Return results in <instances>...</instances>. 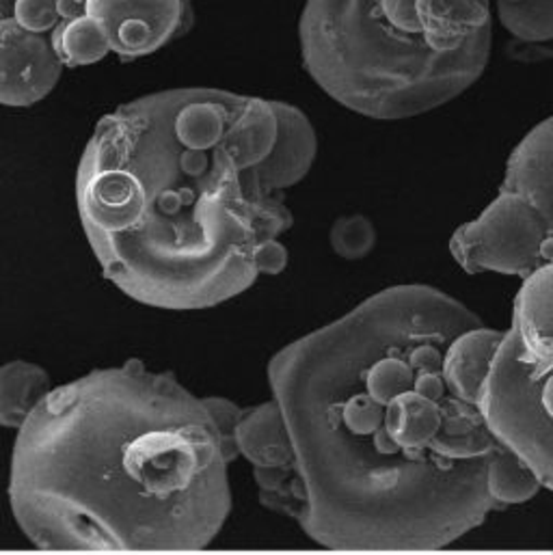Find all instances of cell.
Returning a JSON list of instances; mask_svg holds the SVG:
<instances>
[{
	"instance_id": "obj_1",
	"label": "cell",
	"mask_w": 553,
	"mask_h": 555,
	"mask_svg": "<svg viewBox=\"0 0 553 555\" xmlns=\"http://www.w3.org/2000/svg\"><path fill=\"white\" fill-rule=\"evenodd\" d=\"M483 320L430 285H394L281 348L269 385L296 456V524L333 552H437L498 511L504 448L446 376Z\"/></svg>"
},
{
	"instance_id": "obj_2",
	"label": "cell",
	"mask_w": 553,
	"mask_h": 555,
	"mask_svg": "<svg viewBox=\"0 0 553 555\" xmlns=\"http://www.w3.org/2000/svg\"><path fill=\"white\" fill-rule=\"evenodd\" d=\"M309 117L279 100L169 89L104 115L76 171L87 241L108 281L167 311L247 292L294 223L285 193L313 167Z\"/></svg>"
},
{
	"instance_id": "obj_3",
	"label": "cell",
	"mask_w": 553,
	"mask_h": 555,
	"mask_svg": "<svg viewBox=\"0 0 553 555\" xmlns=\"http://www.w3.org/2000/svg\"><path fill=\"white\" fill-rule=\"evenodd\" d=\"M204 402L130 359L54 387L17 430L9 504L46 552H200L232 513Z\"/></svg>"
},
{
	"instance_id": "obj_4",
	"label": "cell",
	"mask_w": 553,
	"mask_h": 555,
	"mask_svg": "<svg viewBox=\"0 0 553 555\" xmlns=\"http://www.w3.org/2000/svg\"><path fill=\"white\" fill-rule=\"evenodd\" d=\"M300 54L344 108L400 121L474 87L493 50L491 0H305Z\"/></svg>"
},
{
	"instance_id": "obj_5",
	"label": "cell",
	"mask_w": 553,
	"mask_h": 555,
	"mask_svg": "<svg viewBox=\"0 0 553 555\" xmlns=\"http://www.w3.org/2000/svg\"><path fill=\"white\" fill-rule=\"evenodd\" d=\"M478 406L493 437L553 491V365L526 359L506 331Z\"/></svg>"
},
{
	"instance_id": "obj_6",
	"label": "cell",
	"mask_w": 553,
	"mask_h": 555,
	"mask_svg": "<svg viewBox=\"0 0 553 555\" xmlns=\"http://www.w3.org/2000/svg\"><path fill=\"white\" fill-rule=\"evenodd\" d=\"M548 225L537 208L504 189L480 217L459 228L450 241L452 258L470 275L530 278L548 264Z\"/></svg>"
},
{
	"instance_id": "obj_7",
	"label": "cell",
	"mask_w": 553,
	"mask_h": 555,
	"mask_svg": "<svg viewBox=\"0 0 553 555\" xmlns=\"http://www.w3.org/2000/svg\"><path fill=\"white\" fill-rule=\"evenodd\" d=\"M236 448L239 456L254 467L262 506L296 521L300 482L290 430L275 398L245 411L236 430Z\"/></svg>"
},
{
	"instance_id": "obj_8",
	"label": "cell",
	"mask_w": 553,
	"mask_h": 555,
	"mask_svg": "<svg viewBox=\"0 0 553 555\" xmlns=\"http://www.w3.org/2000/svg\"><path fill=\"white\" fill-rule=\"evenodd\" d=\"M85 13L102 24L121 61L150 56L191 30L182 0H85Z\"/></svg>"
},
{
	"instance_id": "obj_9",
	"label": "cell",
	"mask_w": 553,
	"mask_h": 555,
	"mask_svg": "<svg viewBox=\"0 0 553 555\" xmlns=\"http://www.w3.org/2000/svg\"><path fill=\"white\" fill-rule=\"evenodd\" d=\"M50 35L26 30L15 17L0 20V104L28 108L46 100L61 80Z\"/></svg>"
},
{
	"instance_id": "obj_10",
	"label": "cell",
	"mask_w": 553,
	"mask_h": 555,
	"mask_svg": "<svg viewBox=\"0 0 553 555\" xmlns=\"http://www.w3.org/2000/svg\"><path fill=\"white\" fill-rule=\"evenodd\" d=\"M502 189L530 202L545 221L550 264L553 262V117L535 126L513 150Z\"/></svg>"
},
{
	"instance_id": "obj_11",
	"label": "cell",
	"mask_w": 553,
	"mask_h": 555,
	"mask_svg": "<svg viewBox=\"0 0 553 555\" xmlns=\"http://www.w3.org/2000/svg\"><path fill=\"white\" fill-rule=\"evenodd\" d=\"M509 331L526 359L553 365V262L524 279Z\"/></svg>"
},
{
	"instance_id": "obj_12",
	"label": "cell",
	"mask_w": 553,
	"mask_h": 555,
	"mask_svg": "<svg viewBox=\"0 0 553 555\" xmlns=\"http://www.w3.org/2000/svg\"><path fill=\"white\" fill-rule=\"evenodd\" d=\"M502 339V331L478 324L474 328L463 331L450 344L446 354V376L463 400L472 404L480 402L485 383L489 378Z\"/></svg>"
},
{
	"instance_id": "obj_13",
	"label": "cell",
	"mask_w": 553,
	"mask_h": 555,
	"mask_svg": "<svg viewBox=\"0 0 553 555\" xmlns=\"http://www.w3.org/2000/svg\"><path fill=\"white\" fill-rule=\"evenodd\" d=\"M52 391L48 372L30 361L0 367V426L20 430L41 400Z\"/></svg>"
},
{
	"instance_id": "obj_14",
	"label": "cell",
	"mask_w": 553,
	"mask_h": 555,
	"mask_svg": "<svg viewBox=\"0 0 553 555\" xmlns=\"http://www.w3.org/2000/svg\"><path fill=\"white\" fill-rule=\"evenodd\" d=\"M52 48L65 67L100 63L111 54V43L102 24L89 13L63 17L50 33Z\"/></svg>"
},
{
	"instance_id": "obj_15",
	"label": "cell",
	"mask_w": 553,
	"mask_h": 555,
	"mask_svg": "<svg viewBox=\"0 0 553 555\" xmlns=\"http://www.w3.org/2000/svg\"><path fill=\"white\" fill-rule=\"evenodd\" d=\"M543 489L537 474L509 448H502L487 472V491L498 508L519 506Z\"/></svg>"
},
{
	"instance_id": "obj_16",
	"label": "cell",
	"mask_w": 553,
	"mask_h": 555,
	"mask_svg": "<svg viewBox=\"0 0 553 555\" xmlns=\"http://www.w3.org/2000/svg\"><path fill=\"white\" fill-rule=\"evenodd\" d=\"M511 39L522 43H553V0H491Z\"/></svg>"
},
{
	"instance_id": "obj_17",
	"label": "cell",
	"mask_w": 553,
	"mask_h": 555,
	"mask_svg": "<svg viewBox=\"0 0 553 555\" xmlns=\"http://www.w3.org/2000/svg\"><path fill=\"white\" fill-rule=\"evenodd\" d=\"M376 241V228L363 215L339 217L329 232V245L333 254L346 262L365 260L374 251Z\"/></svg>"
},
{
	"instance_id": "obj_18",
	"label": "cell",
	"mask_w": 553,
	"mask_h": 555,
	"mask_svg": "<svg viewBox=\"0 0 553 555\" xmlns=\"http://www.w3.org/2000/svg\"><path fill=\"white\" fill-rule=\"evenodd\" d=\"M215 424H217V430L221 435V443H223V450H226V456L228 461H236L239 459V448H236V430H239V424L245 415V409H241L236 402H232L230 398H221V396H213V398H204Z\"/></svg>"
},
{
	"instance_id": "obj_19",
	"label": "cell",
	"mask_w": 553,
	"mask_h": 555,
	"mask_svg": "<svg viewBox=\"0 0 553 555\" xmlns=\"http://www.w3.org/2000/svg\"><path fill=\"white\" fill-rule=\"evenodd\" d=\"M13 17L26 30L50 35L61 22L59 0H15Z\"/></svg>"
},
{
	"instance_id": "obj_20",
	"label": "cell",
	"mask_w": 553,
	"mask_h": 555,
	"mask_svg": "<svg viewBox=\"0 0 553 555\" xmlns=\"http://www.w3.org/2000/svg\"><path fill=\"white\" fill-rule=\"evenodd\" d=\"M287 267V249L279 243L273 241L269 243L262 254H260V260H258V269H260V275H269V278H276L285 271Z\"/></svg>"
},
{
	"instance_id": "obj_21",
	"label": "cell",
	"mask_w": 553,
	"mask_h": 555,
	"mask_svg": "<svg viewBox=\"0 0 553 555\" xmlns=\"http://www.w3.org/2000/svg\"><path fill=\"white\" fill-rule=\"evenodd\" d=\"M13 4L15 0H0V20L13 17Z\"/></svg>"
},
{
	"instance_id": "obj_22",
	"label": "cell",
	"mask_w": 553,
	"mask_h": 555,
	"mask_svg": "<svg viewBox=\"0 0 553 555\" xmlns=\"http://www.w3.org/2000/svg\"><path fill=\"white\" fill-rule=\"evenodd\" d=\"M184 2V11H187V22H189V28H193L195 24V13H193V0H182Z\"/></svg>"
}]
</instances>
